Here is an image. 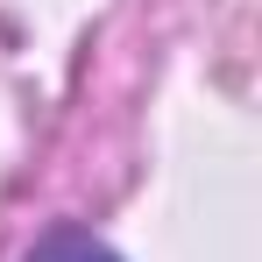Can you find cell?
<instances>
[{"label": "cell", "instance_id": "6da1fadb", "mask_svg": "<svg viewBox=\"0 0 262 262\" xmlns=\"http://www.w3.org/2000/svg\"><path fill=\"white\" fill-rule=\"evenodd\" d=\"M21 262H121V255H114L99 234H85V227H50Z\"/></svg>", "mask_w": 262, "mask_h": 262}]
</instances>
